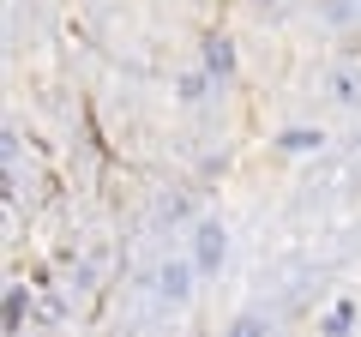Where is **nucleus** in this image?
Returning a JSON list of instances; mask_svg holds the SVG:
<instances>
[{
    "label": "nucleus",
    "instance_id": "1",
    "mask_svg": "<svg viewBox=\"0 0 361 337\" xmlns=\"http://www.w3.org/2000/svg\"><path fill=\"white\" fill-rule=\"evenodd\" d=\"M217 259H223V229H217V223H205V229H199V265L211 271Z\"/></svg>",
    "mask_w": 361,
    "mask_h": 337
},
{
    "label": "nucleus",
    "instance_id": "2",
    "mask_svg": "<svg viewBox=\"0 0 361 337\" xmlns=\"http://www.w3.org/2000/svg\"><path fill=\"white\" fill-rule=\"evenodd\" d=\"M235 337H259V325H253V319H241V325H235Z\"/></svg>",
    "mask_w": 361,
    "mask_h": 337
}]
</instances>
